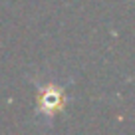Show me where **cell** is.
<instances>
[{
  "mask_svg": "<svg viewBox=\"0 0 135 135\" xmlns=\"http://www.w3.org/2000/svg\"><path fill=\"white\" fill-rule=\"evenodd\" d=\"M62 105H64L62 89L54 88V85H50L48 89H44L42 99H40V109H42L44 113H54V111H58Z\"/></svg>",
  "mask_w": 135,
  "mask_h": 135,
  "instance_id": "obj_1",
  "label": "cell"
}]
</instances>
